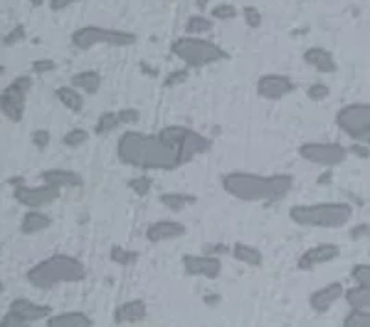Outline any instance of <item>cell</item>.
<instances>
[{
    "label": "cell",
    "instance_id": "obj_1",
    "mask_svg": "<svg viewBox=\"0 0 370 327\" xmlns=\"http://www.w3.org/2000/svg\"><path fill=\"white\" fill-rule=\"evenodd\" d=\"M211 148L208 137L185 126H167L154 135L126 131L117 142V156L124 165L143 171H174Z\"/></svg>",
    "mask_w": 370,
    "mask_h": 327
},
{
    "label": "cell",
    "instance_id": "obj_2",
    "mask_svg": "<svg viewBox=\"0 0 370 327\" xmlns=\"http://www.w3.org/2000/svg\"><path fill=\"white\" fill-rule=\"evenodd\" d=\"M224 191L230 196L243 201H278L293 189L289 174H252V172H230L223 178Z\"/></svg>",
    "mask_w": 370,
    "mask_h": 327
},
{
    "label": "cell",
    "instance_id": "obj_3",
    "mask_svg": "<svg viewBox=\"0 0 370 327\" xmlns=\"http://www.w3.org/2000/svg\"><path fill=\"white\" fill-rule=\"evenodd\" d=\"M86 277L84 262L71 255H52L37 262L26 274V279L36 288H52L63 283H78Z\"/></svg>",
    "mask_w": 370,
    "mask_h": 327
},
{
    "label": "cell",
    "instance_id": "obj_4",
    "mask_svg": "<svg viewBox=\"0 0 370 327\" xmlns=\"http://www.w3.org/2000/svg\"><path fill=\"white\" fill-rule=\"evenodd\" d=\"M291 220L302 227H335L346 226L352 218V207L343 201H324L311 206H294L289 211Z\"/></svg>",
    "mask_w": 370,
    "mask_h": 327
},
{
    "label": "cell",
    "instance_id": "obj_5",
    "mask_svg": "<svg viewBox=\"0 0 370 327\" xmlns=\"http://www.w3.org/2000/svg\"><path fill=\"white\" fill-rule=\"evenodd\" d=\"M171 52L176 55L178 60H182L187 67L200 69V67L213 65L217 61H223L228 58V54L215 45L213 41L200 39V37H178L171 45Z\"/></svg>",
    "mask_w": 370,
    "mask_h": 327
},
{
    "label": "cell",
    "instance_id": "obj_6",
    "mask_svg": "<svg viewBox=\"0 0 370 327\" xmlns=\"http://www.w3.org/2000/svg\"><path fill=\"white\" fill-rule=\"evenodd\" d=\"M71 41L72 46H77L80 51H89L97 45L126 48V46L136 45L137 36L126 30H113V28H102V26H81L72 34Z\"/></svg>",
    "mask_w": 370,
    "mask_h": 327
},
{
    "label": "cell",
    "instance_id": "obj_7",
    "mask_svg": "<svg viewBox=\"0 0 370 327\" xmlns=\"http://www.w3.org/2000/svg\"><path fill=\"white\" fill-rule=\"evenodd\" d=\"M34 81L30 76H19L0 95V107L11 122H20L25 116V102Z\"/></svg>",
    "mask_w": 370,
    "mask_h": 327
},
{
    "label": "cell",
    "instance_id": "obj_8",
    "mask_svg": "<svg viewBox=\"0 0 370 327\" xmlns=\"http://www.w3.org/2000/svg\"><path fill=\"white\" fill-rule=\"evenodd\" d=\"M335 122L346 135L361 141V137L370 131V104H350L343 107L337 111Z\"/></svg>",
    "mask_w": 370,
    "mask_h": 327
},
{
    "label": "cell",
    "instance_id": "obj_9",
    "mask_svg": "<svg viewBox=\"0 0 370 327\" xmlns=\"http://www.w3.org/2000/svg\"><path fill=\"white\" fill-rule=\"evenodd\" d=\"M300 157L320 166H337L346 161L348 150L339 142H305L298 148Z\"/></svg>",
    "mask_w": 370,
    "mask_h": 327
},
{
    "label": "cell",
    "instance_id": "obj_10",
    "mask_svg": "<svg viewBox=\"0 0 370 327\" xmlns=\"http://www.w3.org/2000/svg\"><path fill=\"white\" fill-rule=\"evenodd\" d=\"M61 194V189L51 183H43L41 187H26L25 183L15 185L13 196L20 206L30 207V209H39L52 201H56Z\"/></svg>",
    "mask_w": 370,
    "mask_h": 327
},
{
    "label": "cell",
    "instance_id": "obj_11",
    "mask_svg": "<svg viewBox=\"0 0 370 327\" xmlns=\"http://www.w3.org/2000/svg\"><path fill=\"white\" fill-rule=\"evenodd\" d=\"M294 91V84L289 76L284 74H267L261 76L258 81V93L267 100H279L289 93Z\"/></svg>",
    "mask_w": 370,
    "mask_h": 327
},
{
    "label": "cell",
    "instance_id": "obj_12",
    "mask_svg": "<svg viewBox=\"0 0 370 327\" xmlns=\"http://www.w3.org/2000/svg\"><path fill=\"white\" fill-rule=\"evenodd\" d=\"M183 268L189 276H202L208 279H215L220 276L223 265L217 257L211 255H183Z\"/></svg>",
    "mask_w": 370,
    "mask_h": 327
},
{
    "label": "cell",
    "instance_id": "obj_13",
    "mask_svg": "<svg viewBox=\"0 0 370 327\" xmlns=\"http://www.w3.org/2000/svg\"><path fill=\"white\" fill-rule=\"evenodd\" d=\"M339 253L341 250L337 244H331V242L319 244V246L305 250V252L300 255L298 268L300 270H313V268L319 267V265H324V262H330L333 261V259H337Z\"/></svg>",
    "mask_w": 370,
    "mask_h": 327
},
{
    "label": "cell",
    "instance_id": "obj_14",
    "mask_svg": "<svg viewBox=\"0 0 370 327\" xmlns=\"http://www.w3.org/2000/svg\"><path fill=\"white\" fill-rule=\"evenodd\" d=\"M10 311L15 312L17 316L22 318L26 323H32L51 316L52 309L48 305H39V303L30 302V300L19 298V300H13L10 303Z\"/></svg>",
    "mask_w": 370,
    "mask_h": 327
},
{
    "label": "cell",
    "instance_id": "obj_15",
    "mask_svg": "<svg viewBox=\"0 0 370 327\" xmlns=\"http://www.w3.org/2000/svg\"><path fill=\"white\" fill-rule=\"evenodd\" d=\"M345 296V288L341 283H330L326 287L315 291L310 296V305L317 312L330 311V307L335 302H339L341 298Z\"/></svg>",
    "mask_w": 370,
    "mask_h": 327
},
{
    "label": "cell",
    "instance_id": "obj_16",
    "mask_svg": "<svg viewBox=\"0 0 370 327\" xmlns=\"http://www.w3.org/2000/svg\"><path fill=\"white\" fill-rule=\"evenodd\" d=\"M185 226L180 224V222L174 220H159L154 222L152 226L147 229V239L154 244L163 241H173V239H180V236L185 235Z\"/></svg>",
    "mask_w": 370,
    "mask_h": 327
},
{
    "label": "cell",
    "instance_id": "obj_17",
    "mask_svg": "<svg viewBox=\"0 0 370 327\" xmlns=\"http://www.w3.org/2000/svg\"><path fill=\"white\" fill-rule=\"evenodd\" d=\"M304 60L308 65H311L313 69H317L322 74H333L337 72V61H335L333 54L326 48H320V46H313V48H308L304 52Z\"/></svg>",
    "mask_w": 370,
    "mask_h": 327
},
{
    "label": "cell",
    "instance_id": "obj_18",
    "mask_svg": "<svg viewBox=\"0 0 370 327\" xmlns=\"http://www.w3.org/2000/svg\"><path fill=\"white\" fill-rule=\"evenodd\" d=\"M41 180L43 183H51L56 187H81L84 185V178L78 172L65 171V168H48V171L41 172Z\"/></svg>",
    "mask_w": 370,
    "mask_h": 327
},
{
    "label": "cell",
    "instance_id": "obj_19",
    "mask_svg": "<svg viewBox=\"0 0 370 327\" xmlns=\"http://www.w3.org/2000/svg\"><path fill=\"white\" fill-rule=\"evenodd\" d=\"M147 318V305L141 300H132L115 309V323H137Z\"/></svg>",
    "mask_w": 370,
    "mask_h": 327
},
{
    "label": "cell",
    "instance_id": "obj_20",
    "mask_svg": "<svg viewBox=\"0 0 370 327\" xmlns=\"http://www.w3.org/2000/svg\"><path fill=\"white\" fill-rule=\"evenodd\" d=\"M93 320L87 316L86 312L71 311L54 314V316L46 318V326L48 327H91Z\"/></svg>",
    "mask_w": 370,
    "mask_h": 327
},
{
    "label": "cell",
    "instance_id": "obj_21",
    "mask_svg": "<svg viewBox=\"0 0 370 327\" xmlns=\"http://www.w3.org/2000/svg\"><path fill=\"white\" fill-rule=\"evenodd\" d=\"M51 226V218L46 217L45 213L37 211V209H30L22 217V222H20V232L25 235H34V233H39L43 229Z\"/></svg>",
    "mask_w": 370,
    "mask_h": 327
},
{
    "label": "cell",
    "instance_id": "obj_22",
    "mask_svg": "<svg viewBox=\"0 0 370 327\" xmlns=\"http://www.w3.org/2000/svg\"><path fill=\"white\" fill-rule=\"evenodd\" d=\"M71 86L89 93V95H95L102 86V76L97 71H81L72 76Z\"/></svg>",
    "mask_w": 370,
    "mask_h": 327
},
{
    "label": "cell",
    "instance_id": "obj_23",
    "mask_svg": "<svg viewBox=\"0 0 370 327\" xmlns=\"http://www.w3.org/2000/svg\"><path fill=\"white\" fill-rule=\"evenodd\" d=\"M56 96L60 98V102L67 109L74 111V113H80V111L84 109V98H81V95L77 91V87L74 86L58 87Z\"/></svg>",
    "mask_w": 370,
    "mask_h": 327
},
{
    "label": "cell",
    "instance_id": "obj_24",
    "mask_svg": "<svg viewBox=\"0 0 370 327\" xmlns=\"http://www.w3.org/2000/svg\"><path fill=\"white\" fill-rule=\"evenodd\" d=\"M234 257L237 261L250 265V267H259L263 262V255H261L258 248L243 244V242H237L234 246Z\"/></svg>",
    "mask_w": 370,
    "mask_h": 327
},
{
    "label": "cell",
    "instance_id": "obj_25",
    "mask_svg": "<svg viewBox=\"0 0 370 327\" xmlns=\"http://www.w3.org/2000/svg\"><path fill=\"white\" fill-rule=\"evenodd\" d=\"M345 298L352 309H370V287L357 285V287L346 291Z\"/></svg>",
    "mask_w": 370,
    "mask_h": 327
},
{
    "label": "cell",
    "instance_id": "obj_26",
    "mask_svg": "<svg viewBox=\"0 0 370 327\" xmlns=\"http://www.w3.org/2000/svg\"><path fill=\"white\" fill-rule=\"evenodd\" d=\"M159 201L165 207H169L171 211H182L189 203H194L197 198L191 196V194H183V192H167V194L159 196Z\"/></svg>",
    "mask_w": 370,
    "mask_h": 327
},
{
    "label": "cell",
    "instance_id": "obj_27",
    "mask_svg": "<svg viewBox=\"0 0 370 327\" xmlns=\"http://www.w3.org/2000/svg\"><path fill=\"white\" fill-rule=\"evenodd\" d=\"M213 30V20L204 15H193L185 25V32L189 36H200V34H208Z\"/></svg>",
    "mask_w": 370,
    "mask_h": 327
},
{
    "label": "cell",
    "instance_id": "obj_28",
    "mask_svg": "<svg viewBox=\"0 0 370 327\" xmlns=\"http://www.w3.org/2000/svg\"><path fill=\"white\" fill-rule=\"evenodd\" d=\"M121 116H119V113H102L100 116H98V122L97 126H95V131H97V135H106V133H110V131H113L115 128L121 126Z\"/></svg>",
    "mask_w": 370,
    "mask_h": 327
},
{
    "label": "cell",
    "instance_id": "obj_29",
    "mask_svg": "<svg viewBox=\"0 0 370 327\" xmlns=\"http://www.w3.org/2000/svg\"><path fill=\"white\" fill-rule=\"evenodd\" d=\"M345 327H370V311L366 309H354L343 320Z\"/></svg>",
    "mask_w": 370,
    "mask_h": 327
},
{
    "label": "cell",
    "instance_id": "obj_30",
    "mask_svg": "<svg viewBox=\"0 0 370 327\" xmlns=\"http://www.w3.org/2000/svg\"><path fill=\"white\" fill-rule=\"evenodd\" d=\"M137 252H133V250H126V248H121V246H113L112 248V261L117 262V265H121V267H130V265H133V262L137 261Z\"/></svg>",
    "mask_w": 370,
    "mask_h": 327
},
{
    "label": "cell",
    "instance_id": "obj_31",
    "mask_svg": "<svg viewBox=\"0 0 370 327\" xmlns=\"http://www.w3.org/2000/svg\"><path fill=\"white\" fill-rule=\"evenodd\" d=\"M87 139H89V133H87L86 130L74 128V130L67 131L65 137H63V142H65L67 146H71V148H78V146L84 145Z\"/></svg>",
    "mask_w": 370,
    "mask_h": 327
},
{
    "label": "cell",
    "instance_id": "obj_32",
    "mask_svg": "<svg viewBox=\"0 0 370 327\" xmlns=\"http://www.w3.org/2000/svg\"><path fill=\"white\" fill-rule=\"evenodd\" d=\"M128 187L136 192L137 196H145V194H148L150 189H152V180L147 176H137L128 182Z\"/></svg>",
    "mask_w": 370,
    "mask_h": 327
},
{
    "label": "cell",
    "instance_id": "obj_33",
    "mask_svg": "<svg viewBox=\"0 0 370 327\" xmlns=\"http://www.w3.org/2000/svg\"><path fill=\"white\" fill-rule=\"evenodd\" d=\"M211 17L217 20H232L237 17V10H235V6L224 2V4L215 6L213 10H211Z\"/></svg>",
    "mask_w": 370,
    "mask_h": 327
},
{
    "label": "cell",
    "instance_id": "obj_34",
    "mask_svg": "<svg viewBox=\"0 0 370 327\" xmlns=\"http://www.w3.org/2000/svg\"><path fill=\"white\" fill-rule=\"evenodd\" d=\"M243 17H244V22H246V25L252 28V30L259 28V26H261V22H263V17H261V13H259L258 8H253V6H244Z\"/></svg>",
    "mask_w": 370,
    "mask_h": 327
},
{
    "label": "cell",
    "instance_id": "obj_35",
    "mask_svg": "<svg viewBox=\"0 0 370 327\" xmlns=\"http://www.w3.org/2000/svg\"><path fill=\"white\" fill-rule=\"evenodd\" d=\"M352 277H354V281H357V285L370 287V265H355L352 270Z\"/></svg>",
    "mask_w": 370,
    "mask_h": 327
},
{
    "label": "cell",
    "instance_id": "obj_36",
    "mask_svg": "<svg viewBox=\"0 0 370 327\" xmlns=\"http://www.w3.org/2000/svg\"><path fill=\"white\" fill-rule=\"evenodd\" d=\"M187 78H189L187 69H180V71H173L171 74H167V78H165V81H163V86H165V87L182 86L183 81H187Z\"/></svg>",
    "mask_w": 370,
    "mask_h": 327
},
{
    "label": "cell",
    "instance_id": "obj_37",
    "mask_svg": "<svg viewBox=\"0 0 370 327\" xmlns=\"http://www.w3.org/2000/svg\"><path fill=\"white\" fill-rule=\"evenodd\" d=\"M26 37V30L22 25H17L13 30H10V34H6L4 36V45L6 46H13L19 45L20 41H25Z\"/></svg>",
    "mask_w": 370,
    "mask_h": 327
},
{
    "label": "cell",
    "instance_id": "obj_38",
    "mask_svg": "<svg viewBox=\"0 0 370 327\" xmlns=\"http://www.w3.org/2000/svg\"><path fill=\"white\" fill-rule=\"evenodd\" d=\"M328 95H330V87L324 86V84H313V86L308 89V98H311V100L315 102L324 100Z\"/></svg>",
    "mask_w": 370,
    "mask_h": 327
},
{
    "label": "cell",
    "instance_id": "obj_39",
    "mask_svg": "<svg viewBox=\"0 0 370 327\" xmlns=\"http://www.w3.org/2000/svg\"><path fill=\"white\" fill-rule=\"evenodd\" d=\"M56 69V63L52 60H36L32 63V71L36 74H48Z\"/></svg>",
    "mask_w": 370,
    "mask_h": 327
},
{
    "label": "cell",
    "instance_id": "obj_40",
    "mask_svg": "<svg viewBox=\"0 0 370 327\" xmlns=\"http://www.w3.org/2000/svg\"><path fill=\"white\" fill-rule=\"evenodd\" d=\"M32 142H34L39 150H45L46 146L51 145V133L46 130H36L32 133Z\"/></svg>",
    "mask_w": 370,
    "mask_h": 327
},
{
    "label": "cell",
    "instance_id": "obj_41",
    "mask_svg": "<svg viewBox=\"0 0 370 327\" xmlns=\"http://www.w3.org/2000/svg\"><path fill=\"white\" fill-rule=\"evenodd\" d=\"M119 116H121L122 124H133L141 119V113L133 107H126V109L119 111Z\"/></svg>",
    "mask_w": 370,
    "mask_h": 327
},
{
    "label": "cell",
    "instance_id": "obj_42",
    "mask_svg": "<svg viewBox=\"0 0 370 327\" xmlns=\"http://www.w3.org/2000/svg\"><path fill=\"white\" fill-rule=\"evenodd\" d=\"M0 326L2 327H22V326H26V322L20 316H17L15 312L10 311L8 314H4V316H2V320H0Z\"/></svg>",
    "mask_w": 370,
    "mask_h": 327
},
{
    "label": "cell",
    "instance_id": "obj_43",
    "mask_svg": "<svg viewBox=\"0 0 370 327\" xmlns=\"http://www.w3.org/2000/svg\"><path fill=\"white\" fill-rule=\"evenodd\" d=\"M78 2H81V0H48V6H51L52 11H63L69 6L78 4Z\"/></svg>",
    "mask_w": 370,
    "mask_h": 327
},
{
    "label": "cell",
    "instance_id": "obj_44",
    "mask_svg": "<svg viewBox=\"0 0 370 327\" xmlns=\"http://www.w3.org/2000/svg\"><path fill=\"white\" fill-rule=\"evenodd\" d=\"M370 233V226L369 224H359V226H355L354 229L350 232L352 239H363V236H366Z\"/></svg>",
    "mask_w": 370,
    "mask_h": 327
},
{
    "label": "cell",
    "instance_id": "obj_45",
    "mask_svg": "<svg viewBox=\"0 0 370 327\" xmlns=\"http://www.w3.org/2000/svg\"><path fill=\"white\" fill-rule=\"evenodd\" d=\"M352 152H354L355 156H359V157H369L370 156V150L369 148H365L363 145H354L352 146Z\"/></svg>",
    "mask_w": 370,
    "mask_h": 327
},
{
    "label": "cell",
    "instance_id": "obj_46",
    "mask_svg": "<svg viewBox=\"0 0 370 327\" xmlns=\"http://www.w3.org/2000/svg\"><path fill=\"white\" fill-rule=\"evenodd\" d=\"M208 2H209V0H197V6L200 8V10H204V8L208 6Z\"/></svg>",
    "mask_w": 370,
    "mask_h": 327
},
{
    "label": "cell",
    "instance_id": "obj_47",
    "mask_svg": "<svg viewBox=\"0 0 370 327\" xmlns=\"http://www.w3.org/2000/svg\"><path fill=\"white\" fill-rule=\"evenodd\" d=\"M28 2H30L32 6H36V8H39V6H43V2H45V0H28Z\"/></svg>",
    "mask_w": 370,
    "mask_h": 327
}]
</instances>
